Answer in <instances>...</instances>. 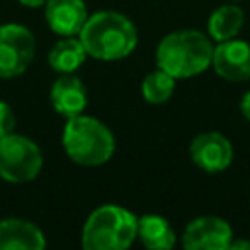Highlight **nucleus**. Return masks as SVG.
I'll list each match as a JSON object with an SVG mask.
<instances>
[{
    "instance_id": "nucleus-1",
    "label": "nucleus",
    "mask_w": 250,
    "mask_h": 250,
    "mask_svg": "<svg viewBox=\"0 0 250 250\" xmlns=\"http://www.w3.org/2000/svg\"><path fill=\"white\" fill-rule=\"evenodd\" d=\"M78 37L88 57L100 61L125 59L135 51L139 41L135 23L125 14L113 10H100L88 16Z\"/></svg>"
},
{
    "instance_id": "nucleus-2",
    "label": "nucleus",
    "mask_w": 250,
    "mask_h": 250,
    "mask_svg": "<svg viewBox=\"0 0 250 250\" xmlns=\"http://www.w3.org/2000/svg\"><path fill=\"white\" fill-rule=\"evenodd\" d=\"M211 39L197 29L172 31L156 47V64L174 78H191L211 66Z\"/></svg>"
},
{
    "instance_id": "nucleus-3",
    "label": "nucleus",
    "mask_w": 250,
    "mask_h": 250,
    "mask_svg": "<svg viewBox=\"0 0 250 250\" xmlns=\"http://www.w3.org/2000/svg\"><path fill=\"white\" fill-rule=\"evenodd\" d=\"M62 146L72 162L100 166L113 156L115 137L100 119L80 113L68 117L62 131Z\"/></svg>"
},
{
    "instance_id": "nucleus-4",
    "label": "nucleus",
    "mask_w": 250,
    "mask_h": 250,
    "mask_svg": "<svg viewBox=\"0 0 250 250\" xmlns=\"http://www.w3.org/2000/svg\"><path fill=\"white\" fill-rule=\"evenodd\" d=\"M137 221L129 209L107 203L94 209L82 229L86 250H125L137 238Z\"/></svg>"
},
{
    "instance_id": "nucleus-5",
    "label": "nucleus",
    "mask_w": 250,
    "mask_h": 250,
    "mask_svg": "<svg viewBox=\"0 0 250 250\" xmlns=\"http://www.w3.org/2000/svg\"><path fill=\"white\" fill-rule=\"evenodd\" d=\"M43 166L41 148L25 135L10 133L0 139V178L23 184L37 178Z\"/></svg>"
},
{
    "instance_id": "nucleus-6",
    "label": "nucleus",
    "mask_w": 250,
    "mask_h": 250,
    "mask_svg": "<svg viewBox=\"0 0 250 250\" xmlns=\"http://www.w3.org/2000/svg\"><path fill=\"white\" fill-rule=\"evenodd\" d=\"M35 55L33 33L20 23L0 25V78H16L27 70Z\"/></svg>"
},
{
    "instance_id": "nucleus-7",
    "label": "nucleus",
    "mask_w": 250,
    "mask_h": 250,
    "mask_svg": "<svg viewBox=\"0 0 250 250\" xmlns=\"http://www.w3.org/2000/svg\"><path fill=\"white\" fill-rule=\"evenodd\" d=\"M189 156L199 170L207 174H219L230 166L234 150L225 135L217 131H207V133H199L191 141Z\"/></svg>"
},
{
    "instance_id": "nucleus-8",
    "label": "nucleus",
    "mask_w": 250,
    "mask_h": 250,
    "mask_svg": "<svg viewBox=\"0 0 250 250\" xmlns=\"http://www.w3.org/2000/svg\"><path fill=\"white\" fill-rule=\"evenodd\" d=\"M230 240V225L213 215L193 219L182 234V246L186 250H227Z\"/></svg>"
},
{
    "instance_id": "nucleus-9",
    "label": "nucleus",
    "mask_w": 250,
    "mask_h": 250,
    "mask_svg": "<svg viewBox=\"0 0 250 250\" xmlns=\"http://www.w3.org/2000/svg\"><path fill=\"white\" fill-rule=\"evenodd\" d=\"M211 66L225 80L230 82L250 80V45L234 37L227 41H219V45L213 47Z\"/></svg>"
},
{
    "instance_id": "nucleus-10",
    "label": "nucleus",
    "mask_w": 250,
    "mask_h": 250,
    "mask_svg": "<svg viewBox=\"0 0 250 250\" xmlns=\"http://www.w3.org/2000/svg\"><path fill=\"white\" fill-rule=\"evenodd\" d=\"M49 98H51L53 109L59 115H64L66 119L74 117V115H80L88 105L86 86L78 76H74V72L61 74L53 82Z\"/></svg>"
},
{
    "instance_id": "nucleus-11",
    "label": "nucleus",
    "mask_w": 250,
    "mask_h": 250,
    "mask_svg": "<svg viewBox=\"0 0 250 250\" xmlns=\"http://www.w3.org/2000/svg\"><path fill=\"white\" fill-rule=\"evenodd\" d=\"M88 16L84 0H49L45 4L47 25L61 37L78 35Z\"/></svg>"
},
{
    "instance_id": "nucleus-12",
    "label": "nucleus",
    "mask_w": 250,
    "mask_h": 250,
    "mask_svg": "<svg viewBox=\"0 0 250 250\" xmlns=\"http://www.w3.org/2000/svg\"><path fill=\"white\" fill-rule=\"evenodd\" d=\"M45 236L37 225L25 219L0 221V250H43Z\"/></svg>"
},
{
    "instance_id": "nucleus-13",
    "label": "nucleus",
    "mask_w": 250,
    "mask_h": 250,
    "mask_svg": "<svg viewBox=\"0 0 250 250\" xmlns=\"http://www.w3.org/2000/svg\"><path fill=\"white\" fill-rule=\"evenodd\" d=\"M137 238L145 248L168 250L176 244V232L172 225L160 215H143L137 221Z\"/></svg>"
},
{
    "instance_id": "nucleus-14",
    "label": "nucleus",
    "mask_w": 250,
    "mask_h": 250,
    "mask_svg": "<svg viewBox=\"0 0 250 250\" xmlns=\"http://www.w3.org/2000/svg\"><path fill=\"white\" fill-rule=\"evenodd\" d=\"M86 57H88V53H86L80 37L78 35H66L53 45V49L49 53V64L55 72L66 74V72L78 70L84 64Z\"/></svg>"
},
{
    "instance_id": "nucleus-15",
    "label": "nucleus",
    "mask_w": 250,
    "mask_h": 250,
    "mask_svg": "<svg viewBox=\"0 0 250 250\" xmlns=\"http://www.w3.org/2000/svg\"><path fill=\"white\" fill-rule=\"evenodd\" d=\"M242 25H244L242 8L234 4H225V6H219L209 16L207 31L215 41H227V39H232L240 31Z\"/></svg>"
},
{
    "instance_id": "nucleus-16",
    "label": "nucleus",
    "mask_w": 250,
    "mask_h": 250,
    "mask_svg": "<svg viewBox=\"0 0 250 250\" xmlns=\"http://www.w3.org/2000/svg\"><path fill=\"white\" fill-rule=\"evenodd\" d=\"M174 88H176V78L164 72L162 68H156L143 78L141 94L148 104H162L172 98Z\"/></svg>"
},
{
    "instance_id": "nucleus-17",
    "label": "nucleus",
    "mask_w": 250,
    "mask_h": 250,
    "mask_svg": "<svg viewBox=\"0 0 250 250\" xmlns=\"http://www.w3.org/2000/svg\"><path fill=\"white\" fill-rule=\"evenodd\" d=\"M16 129V115L14 109L10 107V104H6L4 100H0V139L14 133Z\"/></svg>"
},
{
    "instance_id": "nucleus-18",
    "label": "nucleus",
    "mask_w": 250,
    "mask_h": 250,
    "mask_svg": "<svg viewBox=\"0 0 250 250\" xmlns=\"http://www.w3.org/2000/svg\"><path fill=\"white\" fill-rule=\"evenodd\" d=\"M240 111H242V115L250 121V90L242 96V100H240Z\"/></svg>"
},
{
    "instance_id": "nucleus-19",
    "label": "nucleus",
    "mask_w": 250,
    "mask_h": 250,
    "mask_svg": "<svg viewBox=\"0 0 250 250\" xmlns=\"http://www.w3.org/2000/svg\"><path fill=\"white\" fill-rule=\"evenodd\" d=\"M18 2L27 6V8H39V6H45L49 0H18Z\"/></svg>"
},
{
    "instance_id": "nucleus-20",
    "label": "nucleus",
    "mask_w": 250,
    "mask_h": 250,
    "mask_svg": "<svg viewBox=\"0 0 250 250\" xmlns=\"http://www.w3.org/2000/svg\"><path fill=\"white\" fill-rule=\"evenodd\" d=\"M229 248H250V242H246V240H230V244H229Z\"/></svg>"
}]
</instances>
